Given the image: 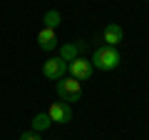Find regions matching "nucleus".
<instances>
[{
    "instance_id": "nucleus-11",
    "label": "nucleus",
    "mask_w": 149,
    "mask_h": 140,
    "mask_svg": "<svg viewBox=\"0 0 149 140\" xmlns=\"http://www.w3.org/2000/svg\"><path fill=\"white\" fill-rule=\"evenodd\" d=\"M20 140H42V138H40V133H35V130H25V133L20 135Z\"/></svg>"
},
{
    "instance_id": "nucleus-5",
    "label": "nucleus",
    "mask_w": 149,
    "mask_h": 140,
    "mask_svg": "<svg viewBox=\"0 0 149 140\" xmlns=\"http://www.w3.org/2000/svg\"><path fill=\"white\" fill-rule=\"evenodd\" d=\"M42 75L47 80H60V78L67 75V63L62 58H47L42 63Z\"/></svg>"
},
{
    "instance_id": "nucleus-9",
    "label": "nucleus",
    "mask_w": 149,
    "mask_h": 140,
    "mask_svg": "<svg viewBox=\"0 0 149 140\" xmlns=\"http://www.w3.org/2000/svg\"><path fill=\"white\" fill-rule=\"evenodd\" d=\"M50 125H52V120L47 118V113H37L35 118H32V123H30V130H35V133H42V130H47Z\"/></svg>"
},
{
    "instance_id": "nucleus-3",
    "label": "nucleus",
    "mask_w": 149,
    "mask_h": 140,
    "mask_svg": "<svg viewBox=\"0 0 149 140\" xmlns=\"http://www.w3.org/2000/svg\"><path fill=\"white\" fill-rule=\"evenodd\" d=\"M67 75H72L74 80H90L92 75H95V68H92L90 58H85V55H80V58H74L72 63H67Z\"/></svg>"
},
{
    "instance_id": "nucleus-8",
    "label": "nucleus",
    "mask_w": 149,
    "mask_h": 140,
    "mask_svg": "<svg viewBox=\"0 0 149 140\" xmlns=\"http://www.w3.org/2000/svg\"><path fill=\"white\" fill-rule=\"evenodd\" d=\"M80 50H82V43H65L62 48H60L57 58H62L65 63H72L74 58H80Z\"/></svg>"
},
{
    "instance_id": "nucleus-7",
    "label": "nucleus",
    "mask_w": 149,
    "mask_h": 140,
    "mask_svg": "<svg viewBox=\"0 0 149 140\" xmlns=\"http://www.w3.org/2000/svg\"><path fill=\"white\" fill-rule=\"evenodd\" d=\"M37 48L42 53H52L57 48V33H55V28H42L37 33Z\"/></svg>"
},
{
    "instance_id": "nucleus-1",
    "label": "nucleus",
    "mask_w": 149,
    "mask_h": 140,
    "mask_svg": "<svg viewBox=\"0 0 149 140\" xmlns=\"http://www.w3.org/2000/svg\"><path fill=\"white\" fill-rule=\"evenodd\" d=\"M90 63H92L95 70L109 73V70H117L119 68V63H122V53H119L117 48H109V45H100V48L92 53Z\"/></svg>"
},
{
    "instance_id": "nucleus-4",
    "label": "nucleus",
    "mask_w": 149,
    "mask_h": 140,
    "mask_svg": "<svg viewBox=\"0 0 149 140\" xmlns=\"http://www.w3.org/2000/svg\"><path fill=\"white\" fill-rule=\"evenodd\" d=\"M47 118L57 125H67L72 120V108H70V103L65 100H55L47 105Z\"/></svg>"
},
{
    "instance_id": "nucleus-10",
    "label": "nucleus",
    "mask_w": 149,
    "mask_h": 140,
    "mask_svg": "<svg viewBox=\"0 0 149 140\" xmlns=\"http://www.w3.org/2000/svg\"><path fill=\"white\" fill-rule=\"evenodd\" d=\"M60 23H62V15H60L57 10H47L45 13V28H57Z\"/></svg>"
},
{
    "instance_id": "nucleus-6",
    "label": "nucleus",
    "mask_w": 149,
    "mask_h": 140,
    "mask_svg": "<svg viewBox=\"0 0 149 140\" xmlns=\"http://www.w3.org/2000/svg\"><path fill=\"white\" fill-rule=\"evenodd\" d=\"M102 40H104V45H109V48H117L119 43H124V28L119 25V23H107L104 33H102Z\"/></svg>"
},
{
    "instance_id": "nucleus-2",
    "label": "nucleus",
    "mask_w": 149,
    "mask_h": 140,
    "mask_svg": "<svg viewBox=\"0 0 149 140\" xmlns=\"http://www.w3.org/2000/svg\"><path fill=\"white\" fill-rule=\"evenodd\" d=\"M55 90H57V95L62 98L65 103H77L82 98V83L74 80L72 75H65V78H60V80H57Z\"/></svg>"
}]
</instances>
